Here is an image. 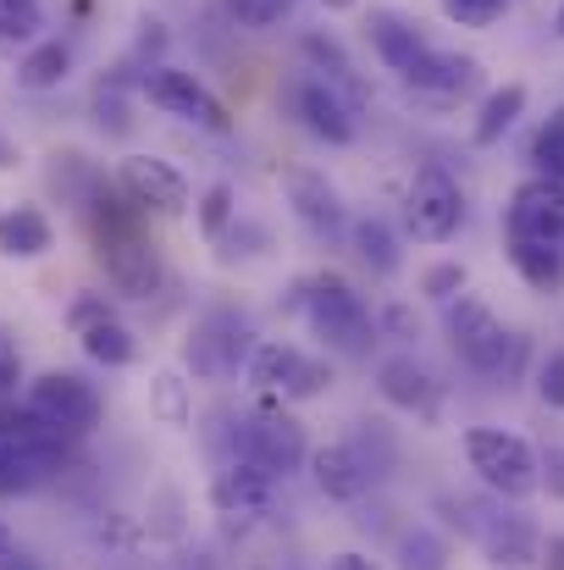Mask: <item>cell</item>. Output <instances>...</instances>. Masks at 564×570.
I'll use <instances>...</instances> for the list:
<instances>
[{
	"label": "cell",
	"mask_w": 564,
	"mask_h": 570,
	"mask_svg": "<svg viewBox=\"0 0 564 570\" xmlns=\"http://www.w3.org/2000/svg\"><path fill=\"white\" fill-rule=\"evenodd\" d=\"M288 294H294L288 305L305 316V327L321 338V350H333L344 361H372L376 338H382L376 333V311L344 272H310Z\"/></svg>",
	"instance_id": "6da1fadb"
},
{
	"label": "cell",
	"mask_w": 564,
	"mask_h": 570,
	"mask_svg": "<svg viewBox=\"0 0 564 570\" xmlns=\"http://www.w3.org/2000/svg\"><path fill=\"white\" fill-rule=\"evenodd\" d=\"M443 333H448V350L459 355V366H471L476 377H515L526 361V338L509 333L504 316L471 288L443 305Z\"/></svg>",
	"instance_id": "7a4b0ae2"
},
{
	"label": "cell",
	"mask_w": 564,
	"mask_h": 570,
	"mask_svg": "<svg viewBox=\"0 0 564 570\" xmlns=\"http://www.w3.org/2000/svg\"><path fill=\"white\" fill-rule=\"evenodd\" d=\"M465 465L476 471V482L504 499V504H521L532 493H543V465H537V449L509 432V426H471L465 432Z\"/></svg>",
	"instance_id": "3957f363"
},
{
	"label": "cell",
	"mask_w": 564,
	"mask_h": 570,
	"mask_svg": "<svg viewBox=\"0 0 564 570\" xmlns=\"http://www.w3.org/2000/svg\"><path fill=\"white\" fill-rule=\"evenodd\" d=\"M283 106L299 122V134H310L316 145H327V150H355L360 145V106L338 83H327L321 72L299 67L283 83Z\"/></svg>",
	"instance_id": "277c9868"
},
{
	"label": "cell",
	"mask_w": 564,
	"mask_h": 570,
	"mask_svg": "<svg viewBox=\"0 0 564 570\" xmlns=\"http://www.w3.org/2000/svg\"><path fill=\"white\" fill-rule=\"evenodd\" d=\"M139 100H150L161 117L188 122V128H199V134H210V139H227V134L238 128L232 111H227V100H221L199 72L172 67V61H161V67H150V72L139 78Z\"/></svg>",
	"instance_id": "5b68a950"
},
{
	"label": "cell",
	"mask_w": 564,
	"mask_h": 570,
	"mask_svg": "<svg viewBox=\"0 0 564 570\" xmlns=\"http://www.w3.org/2000/svg\"><path fill=\"white\" fill-rule=\"evenodd\" d=\"M244 454H249L255 465H266L277 482L294 476V471H305V460H310V432H305V421L288 410V399L260 393V404L244 415Z\"/></svg>",
	"instance_id": "8992f818"
},
{
	"label": "cell",
	"mask_w": 564,
	"mask_h": 570,
	"mask_svg": "<svg viewBox=\"0 0 564 570\" xmlns=\"http://www.w3.org/2000/svg\"><path fill=\"white\" fill-rule=\"evenodd\" d=\"M22 404H28L44 426H56L61 438H83V432H95L100 415H106L100 387L83 377V372H39V377L22 387Z\"/></svg>",
	"instance_id": "52a82bcc"
},
{
	"label": "cell",
	"mask_w": 564,
	"mask_h": 570,
	"mask_svg": "<svg viewBox=\"0 0 564 570\" xmlns=\"http://www.w3.org/2000/svg\"><path fill=\"white\" fill-rule=\"evenodd\" d=\"M471 205H465V189L454 173L443 167H420L404 189V233L420 238V244H448L459 227H465Z\"/></svg>",
	"instance_id": "ba28073f"
},
{
	"label": "cell",
	"mask_w": 564,
	"mask_h": 570,
	"mask_svg": "<svg viewBox=\"0 0 564 570\" xmlns=\"http://www.w3.org/2000/svg\"><path fill=\"white\" fill-rule=\"evenodd\" d=\"M249 350H255V333H249L244 316H232V311H205L184 344V366L199 382H221L249 361Z\"/></svg>",
	"instance_id": "9c48e42d"
},
{
	"label": "cell",
	"mask_w": 564,
	"mask_h": 570,
	"mask_svg": "<svg viewBox=\"0 0 564 570\" xmlns=\"http://www.w3.org/2000/svg\"><path fill=\"white\" fill-rule=\"evenodd\" d=\"M117 189L128 194L145 216H184L188 205H194V189H188V178L167 161V156H150V150H133V156H122L117 161Z\"/></svg>",
	"instance_id": "30bf717a"
},
{
	"label": "cell",
	"mask_w": 564,
	"mask_h": 570,
	"mask_svg": "<svg viewBox=\"0 0 564 570\" xmlns=\"http://www.w3.org/2000/svg\"><path fill=\"white\" fill-rule=\"evenodd\" d=\"M283 194H288L294 222H299L316 244L338 249V244L349 238V205H344V194L333 189L327 173H316V167H294V173L283 178Z\"/></svg>",
	"instance_id": "8fae6325"
},
{
	"label": "cell",
	"mask_w": 564,
	"mask_h": 570,
	"mask_svg": "<svg viewBox=\"0 0 564 570\" xmlns=\"http://www.w3.org/2000/svg\"><path fill=\"white\" fill-rule=\"evenodd\" d=\"M398 83H404V89H415L420 100L448 106V100H465V95H476V89H482V61H476V56H465V50L426 45V50L415 56V67H409Z\"/></svg>",
	"instance_id": "7c38bea8"
},
{
	"label": "cell",
	"mask_w": 564,
	"mask_h": 570,
	"mask_svg": "<svg viewBox=\"0 0 564 570\" xmlns=\"http://www.w3.org/2000/svg\"><path fill=\"white\" fill-rule=\"evenodd\" d=\"M504 238H548L564 244V184L532 173L504 205Z\"/></svg>",
	"instance_id": "4fadbf2b"
},
{
	"label": "cell",
	"mask_w": 564,
	"mask_h": 570,
	"mask_svg": "<svg viewBox=\"0 0 564 570\" xmlns=\"http://www.w3.org/2000/svg\"><path fill=\"white\" fill-rule=\"evenodd\" d=\"M210 504H216V515L260 521V515H271V504H277V476H271L266 465H255L249 454H238V460H227V465L210 476Z\"/></svg>",
	"instance_id": "5bb4252c"
},
{
	"label": "cell",
	"mask_w": 564,
	"mask_h": 570,
	"mask_svg": "<svg viewBox=\"0 0 564 570\" xmlns=\"http://www.w3.org/2000/svg\"><path fill=\"white\" fill-rule=\"evenodd\" d=\"M305 471H310L316 493L333 499V504H360L376 482V465L355 449V443H321V449H310Z\"/></svg>",
	"instance_id": "9a60e30c"
},
{
	"label": "cell",
	"mask_w": 564,
	"mask_h": 570,
	"mask_svg": "<svg viewBox=\"0 0 564 570\" xmlns=\"http://www.w3.org/2000/svg\"><path fill=\"white\" fill-rule=\"evenodd\" d=\"M67 460V443H33L17 432H0V499H28L44 488Z\"/></svg>",
	"instance_id": "2e32d148"
},
{
	"label": "cell",
	"mask_w": 564,
	"mask_h": 570,
	"mask_svg": "<svg viewBox=\"0 0 564 570\" xmlns=\"http://www.w3.org/2000/svg\"><path fill=\"white\" fill-rule=\"evenodd\" d=\"M366 45H372V56L393 78H404L432 39L420 33L415 17H404V11H393V6H372V11H366Z\"/></svg>",
	"instance_id": "e0dca14e"
},
{
	"label": "cell",
	"mask_w": 564,
	"mask_h": 570,
	"mask_svg": "<svg viewBox=\"0 0 564 570\" xmlns=\"http://www.w3.org/2000/svg\"><path fill=\"white\" fill-rule=\"evenodd\" d=\"M376 393H382V404H393L404 415H426L437 404V377L415 355H387L376 366Z\"/></svg>",
	"instance_id": "ac0fdd59"
},
{
	"label": "cell",
	"mask_w": 564,
	"mask_h": 570,
	"mask_svg": "<svg viewBox=\"0 0 564 570\" xmlns=\"http://www.w3.org/2000/svg\"><path fill=\"white\" fill-rule=\"evenodd\" d=\"M299 50H305V61H310V72H321L327 83H338L360 111L372 106V89H366V78L355 72V61H349V50H344V39L338 33H327V28H310L305 39H299Z\"/></svg>",
	"instance_id": "d6986e66"
},
{
	"label": "cell",
	"mask_w": 564,
	"mask_h": 570,
	"mask_svg": "<svg viewBox=\"0 0 564 570\" xmlns=\"http://www.w3.org/2000/svg\"><path fill=\"white\" fill-rule=\"evenodd\" d=\"M50 249H56V222L39 205L0 210V255L6 261H44Z\"/></svg>",
	"instance_id": "ffe728a7"
},
{
	"label": "cell",
	"mask_w": 564,
	"mask_h": 570,
	"mask_svg": "<svg viewBox=\"0 0 564 570\" xmlns=\"http://www.w3.org/2000/svg\"><path fill=\"white\" fill-rule=\"evenodd\" d=\"M344 244L355 249V261L372 277H398V266H404V238H398V227L387 216H355Z\"/></svg>",
	"instance_id": "44dd1931"
},
{
	"label": "cell",
	"mask_w": 564,
	"mask_h": 570,
	"mask_svg": "<svg viewBox=\"0 0 564 570\" xmlns=\"http://www.w3.org/2000/svg\"><path fill=\"white\" fill-rule=\"evenodd\" d=\"M526 83H498V89H487L482 100H476V117H471V145L476 150H493V145H504V134L526 117Z\"/></svg>",
	"instance_id": "7402d4cb"
},
{
	"label": "cell",
	"mask_w": 564,
	"mask_h": 570,
	"mask_svg": "<svg viewBox=\"0 0 564 570\" xmlns=\"http://www.w3.org/2000/svg\"><path fill=\"white\" fill-rule=\"evenodd\" d=\"M72 78V45L67 39H33V45H22V56H17V89H28V95H50V89H61Z\"/></svg>",
	"instance_id": "603a6c76"
},
{
	"label": "cell",
	"mask_w": 564,
	"mask_h": 570,
	"mask_svg": "<svg viewBox=\"0 0 564 570\" xmlns=\"http://www.w3.org/2000/svg\"><path fill=\"white\" fill-rule=\"evenodd\" d=\"M299 361H305V350L299 344H288V338H255V350H249V361H244V382L255 387V393H288V382L299 372Z\"/></svg>",
	"instance_id": "cb8c5ba5"
},
{
	"label": "cell",
	"mask_w": 564,
	"mask_h": 570,
	"mask_svg": "<svg viewBox=\"0 0 564 570\" xmlns=\"http://www.w3.org/2000/svg\"><path fill=\"white\" fill-rule=\"evenodd\" d=\"M509 266L526 288L537 294H560L564 288V244L548 238H509Z\"/></svg>",
	"instance_id": "d4e9b609"
},
{
	"label": "cell",
	"mask_w": 564,
	"mask_h": 570,
	"mask_svg": "<svg viewBox=\"0 0 564 570\" xmlns=\"http://www.w3.org/2000/svg\"><path fill=\"white\" fill-rule=\"evenodd\" d=\"M78 344H83V355H89L95 366H106V372H122V366H133V361H139V333H133L122 316L83 327V333H78Z\"/></svg>",
	"instance_id": "484cf974"
},
{
	"label": "cell",
	"mask_w": 564,
	"mask_h": 570,
	"mask_svg": "<svg viewBox=\"0 0 564 570\" xmlns=\"http://www.w3.org/2000/svg\"><path fill=\"white\" fill-rule=\"evenodd\" d=\"M232 222H238V184L216 178V184H205L194 194V227H199L205 244H221L232 233Z\"/></svg>",
	"instance_id": "4316f807"
},
{
	"label": "cell",
	"mask_w": 564,
	"mask_h": 570,
	"mask_svg": "<svg viewBox=\"0 0 564 570\" xmlns=\"http://www.w3.org/2000/svg\"><path fill=\"white\" fill-rule=\"evenodd\" d=\"M150 415L161 421V426H178L184 432L188 421H194V382L184 377V372H156L150 377Z\"/></svg>",
	"instance_id": "83f0119b"
},
{
	"label": "cell",
	"mask_w": 564,
	"mask_h": 570,
	"mask_svg": "<svg viewBox=\"0 0 564 570\" xmlns=\"http://www.w3.org/2000/svg\"><path fill=\"white\" fill-rule=\"evenodd\" d=\"M89 111H95V128H100V134H111V139L133 134V106H128V72H111V78H100V89H95Z\"/></svg>",
	"instance_id": "f1b7e54d"
},
{
	"label": "cell",
	"mask_w": 564,
	"mask_h": 570,
	"mask_svg": "<svg viewBox=\"0 0 564 570\" xmlns=\"http://www.w3.org/2000/svg\"><path fill=\"white\" fill-rule=\"evenodd\" d=\"M398 570H448L454 560V549H448V538H437L432 527H409V532H398Z\"/></svg>",
	"instance_id": "f546056e"
},
{
	"label": "cell",
	"mask_w": 564,
	"mask_h": 570,
	"mask_svg": "<svg viewBox=\"0 0 564 570\" xmlns=\"http://www.w3.org/2000/svg\"><path fill=\"white\" fill-rule=\"evenodd\" d=\"M221 11L244 33H271V28H283L299 11V0H221Z\"/></svg>",
	"instance_id": "4dcf8cb0"
},
{
	"label": "cell",
	"mask_w": 564,
	"mask_h": 570,
	"mask_svg": "<svg viewBox=\"0 0 564 570\" xmlns=\"http://www.w3.org/2000/svg\"><path fill=\"white\" fill-rule=\"evenodd\" d=\"M532 167H537L543 178H560L564 184V106H554V111L537 122V134H532Z\"/></svg>",
	"instance_id": "1f68e13d"
},
{
	"label": "cell",
	"mask_w": 564,
	"mask_h": 570,
	"mask_svg": "<svg viewBox=\"0 0 564 570\" xmlns=\"http://www.w3.org/2000/svg\"><path fill=\"white\" fill-rule=\"evenodd\" d=\"M44 39V0H0V45Z\"/></svg>",
	"instance_id": "d6a6232c"
},
{
	"label": "cell",
	"mask_w": 564,
	"mask_h": 570,
	"mask_svg": "<svg viewBox=\"0 0 564 570\" xmlns=\"http://www.w3.org/2000/svg\"><path fill=\"white\" fill-rule=\"evenodd\" d=\"M333 382H338V372H333V361H327V355H305L283 399H288V404H310V399L333 393Z\"/></svg>",
	"instance_id": "836d02e7"
},
{
	"label": "cell",
	"mask_w": 564,
	"mask_h": 570,
	"mask_svg": "<svg viewBox=\"0 0 564 570\" xmlns=\"http://www.w3.org/2000/svg\"><path fill=\"white\" fill-rule=\"evenodd\" d=\"M167 45H172L167 22H161V17H145V22H139V39H133V50H128V61H122V67H133V78H145L150 67H161Z\"/></svg>",
	"instance_id": "e575fe53"
},
{
	"label": "cell",
	"mask_w": 564,
	"mask_h": 570,
	"mask_svg": "<svg viewBox=\"0 0 564 570\" xmlns=\"http://www.w3.org/2000/svg\"><path fill=\"white\" fill-rule=\"evenodd\" d=\"M465 288H471L465 261H432V266L420 272V294H426L432 305H448V299H459Z\"/></svg>",
	"instance_id": "d590c367"
},
{
	"label": "cell",
	"mask_w": 564,
	"mask_h": 570,
	"mask_svg": "<svg viewBox=\"0 0 564 570\" xmlns=\"http://www.w3.org/2000/svg\"><path fill=\"white\" fill-rule=\"evenodd\" d=\"M515 0H437V11L454 22V28H493Z\"/></svg>",
	"instance_id": "8d00e7d4"
},
{
	"label": "cell",
	"mask_w": 564,
	"mask_h": 570,
	"mask_svg": "<svg viewBox=\"0 0 564 570\" xmlns=\"http://www.w3.org/2000/svg\"><path fill=\"white\" fill-rule=\"evenodd\" d=\"M376 333H382V338H393V344H409V338H420V316H415V305H404V299H387V305H376Z\"/></svg>",
	"instance_id": "74e56055"
},
{
	"label": "cell",
	"mask_w": 564,
	"mask_h": 570,
	"mask_svg": "<svg viewBox=\"0 0 564 570\" xmlns=\"http://www.w3.org/2000/svg\"><path fill=\"white\" fill-rule=\"evenodd\" d=\"M111 316H117V299L100 294V288H83V294L67 305V327H72V333H83V327H95V322H111Z\"/></svg>",
	"instance_id": "f35d334b"
},
{
	"label": "cell",
	"mask_w": 564,
	"mask_h": 570,
	"mask_svg": "<svg viewBox=\"0 0 564 570\" xmlns=\"http://www.w3.org/2000/svg\"><path fill=\"white\" fill-rule=\"evenodd\" d=\"M532 387H537V399H543L548 410H560V415H564V350H548V355L537 361Z\"/></svg>",
	"instance_id": "ab89813d"
},
{
	"label": "cell",
	"mask_w": 564,
	"mask_h": 570,
	"mask_svg": "<svg viewBox=\"0 0 564 570\" xmlns=\"http://www.w3.org/2000/svg\"><path fill=\"white\" fill-rule=\"evenodd\" d=\"M221 244H227L221 255H266V249H271V233H266L260 222H244V216H238L232 233H227Z\"/></svg>",
	"instance_id": "60d3db41"
},
{
	"label": "cell",
	"mask_w": 564,
	"mask_h": 570,
	"mask_svg": "<svg viewBox=\"0 0 564 570\" xmlns=\"http://www.w3.org/2000/svg\"><path fill=\"white\" fill-rule=\"evenodd\" d=\"M537 465H543V493L564 504V443H548V449H537Z\"/></svg>",
	"instance_id": "b9f144b4"
},
{
	"label": "cell",
	"mask_w": 564,
	"mask_h": 570,
	"mask_svg": "<svg viewBox=\"0 0 564 570\" xmlns=\"http://www.w3.org/2000/svg\"><path fill=\"white\" fill-rule=\"evenodd\" d=\"M17 382H22V355H17V344L0 333V399H6Z\"/></svg>",
	"instance_id": "7bdbcfd3"
},
{
	"label": "cell",
	"mask_w": 564,
	"mask_h": 570,
	"mask_svg": "<svg viewBox=\"0 0 564 570\" xmlns=\"http://www.w3.org/2000/svg\"><path fill=\"white\" fill-rule=\"evenodd\" d=\"M327 570H382V566H376L372 554H360V549H344V554L327 560Z\"/></svg>",
	"instance_id": "ee69618b"
},
{
	"label": "cell",
	"mask_w": 564,
	"mask_h": 570,
	"mask_svg": "<svg viewBox=\"0 0 564 570\" xmlns=\"http://www.w3.org/2000/svg\"><path fill=\"white\" fill-rule=\"evenodd\" d=\"M0 570H39V560L17 543V549H6V554H0Z\"/></svg>",
	"instance_id": "f6af8a7d"
},
{
	"label": "cell",
	"mask_w": 564,
	"mask_h": 570,
	"mask_svg": "<svg viewBox=\"0 0 564 570\" xmlns=\"http://www.w3.org/2000/svg\"><path fill=\"white\" fill-rule=\"evenodd\" d=\"M543 570H564V538H548V549H543Z\"/></svg>",
	"instance_id": "bcb514c9"
},
{
	"label": "cell",
	"mask_w": 564,
	"mask_h": 570,
	"mask_svg": "<svg viewBox=\"0 0 564 570\" xmlns=\"http://www.w3.org/2000/svg\"><path fill=\"white\" fill-rule=\"evenodd\" d=\"M17 161H22V150H17V145H11V139L0 134V173H11Z\"/></svg>",
	"instance_id": "7dc6e473"
},
{
	"label": "cell",
	"mask_w": 564,
	"mask_h": 570,
	"mask_svg": "<svg viewBox=\"0 0 564 570\" xmlns=\"http://www.w3.org/2000/svg\"><path fill=\"white\" fill-rule=\"evenodd\" d=\"M321 6H327V11H333V17H344V11H355V6H360V0H321Z\"/></svg>",
	"instance_id": "c3c4849f"
},
{
	"label": "cell",
	"mask_w": 564,
	"mask_h": 570,
	"mask_svg": "<svg viewBox=\"0 0 564 570\" xmlns=\"http://www.w3.org/2000/svg\"><path fill=\"white\" fill-rule=\"evenodd\" d=\"M560 39H564V6H560Z\"/></svg>",
	"instance_id": "681fc988"
}]
</instances>
